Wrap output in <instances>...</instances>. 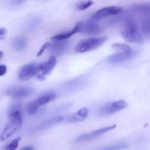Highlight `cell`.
I'll return each instance as SVG.
<instances>
[{
    "mask_svg": "<svg viewBox=\"0 0 150 150\" xmlns=\"http://www.w3.org/2000/svg\"><path fill=\"white\" fill-rule=\"evenodd\" d=\"M71 42L67 40H54V42L50 44L49 51L55 55H62L68 50L70 47Z\"/></svg>",
    "mask_w": 150,
    "mask_h": 150,
    "instance_id": "obj_10",
    "label": "cell"
},
{
    "mask_svg": "<svg viewBox=\"0 0 150 150\" xmlns=\"http://www.w3.org/2000/svg\"><path fill=\"white\" fill-rule=\"evenodd\" d=\"M79 32V26L78 25L76 24V26L73 28V30H71L70 32H64V33H61L59 34V35H55V36L52 37L51 38V40H67L68 38H70V37L73 36V35L75 34L78 33Z\"/></svg>",
    "mask_w": 150,
    "mask_h": 150,
    "instance_id": "obj_18",
    "label": "cell"
},
{
    "mask_svg": "<svg viewBox=\"0 0 150 150\" xmlns=\"http://www.w3.org/2000/svg\"><path fill=\"white\" fill-rule=\"evenodd\" d=\"M38 65L35 63H30L23 66L18 72V79L21 81H28L37 76Z\"/></svg>",
    "mask_w": 150,
    "mask_h": 150,
    "instance_id": "obj_8",
    "label": "cell"
},
{
    "mask_svg": "<svg viewBox=\"0 0 150 150\" xmlns=\"http://www.w3.org/2000/svg\"><path fill=\"white\" fill-rule=\"evenodd\" d=\"M40 18H34L31 19L30 21L28 23V26H27V29H29V30H32V29H35L38 25L40 23Z\"/></svg>",
    "mask_w": 150,
    "mask_h": 150,
    "instance_id": "obj_23",
    "label": "cell"
},
{
    "mask_svg": "<svg viewBox=\"0 0 150 150\" xmlns=\"http://www.w3.org/2000/svg\"><path fill=\"white\" fill-rule=\"evenodd\" d=\"M56 97H57V95L54 92H48L40 95L36 100H35V102L39 107L43 106L48 103L54 100Z\"/></svg>",
    "mask_w": 150,
    "mask_h": 150,
    "instance_id": "obj_14",
    "label": "cell"
},
{
    "mask_svg": "<svg viewBox=\"0 0 150 150\" xmlns=\"http://www.w3.org/2000/svg\"><path fill=\"white\" fill-rule=\"evenodd\" d=\"M94 4L92 0H88V1H82L76 4V8L79 10H85L86 9L89 8L90 6H92Z\"/></svg>",
    "mask_w": 150,
    "mask_h": 150,
    "instance_id": "obj_21",
    "label": "cell"
},
{
    "mask_svg": "<svg viewBox=\"0 0 150 150\" xmlns=\"http://www.w3.org/2000/svg\"><path fill=\"white\" fill-rule=\"evenodd\" d=\"M2 56H3V52H2V51H0V59H1Z\"/></svg>",
    "mask_w": 150,
    "mask_h": 150,
    "instance_id": "obj_30",
    "label": "cell"
},
{
    "mask_svg": "<svg viewBox=\"0 0 150 150\" xmlns=\"http://www.w3.org/2000/svg\"><path fill=\"white\" fill-rule=\"evenodd\" d=\"M49 46H50V43H49V42H46V43L44 44V45H42V47H41L40 49L39 50V51H38V54H37V57H40V56L42 55V54H43L44 51H45V50L47 49V48H49Z\"/></svg>",
    "mask_w": 150,
    "mask_h": 150,
    "instance_id": "obj_25",
    "label": "cell"
},
{
    "mask_svg": "<svg viewBox=\"0 0 150 150\" xmlns=\"http://www.w3.org/2000/svg\"><path fill=\"white\" fill-rule=\"evenodd\" d=\"M62 120H63L62 117H54V118L51 119V120H48V121L44 122L43 123H42L40 125L38 126V127H37V128H35V130H34L37 131V130H45V129H47V128H49V127H51V126L60 122Z\"/></svg>",
    "mask_w": 150,
    "mask_h": 150,
    "instance_id": "obj_17",
    "label": "cell"
},
{
    "mask_svg": "<svg viewBox=\"0 0 150 150\" xmlns=\"http://www.w3.org/2000/svg\"><path fill=\"white\" fill-rule=\"evenodd\" d=\"M133 9L135 11L142 13V16H150V4H137L133 6Z\"/></svg>",
    "mask_w": 150,
    "mask_h": 150,
    "instance_id": "obj_19",
    "label": "cell"
},
{
    "mask_svg": "<svg viewBox=\"0 0 150 150\" xmlns=\"http://www.w3.org/2000/svg\"><path fill=\"white\" fill-rule=\"evenodd\" d=\"M128 104L124 100H119L108 103L103 106L100 109L101 114H112L127 108Z\"/></svg>",
    "mask_w": 150,
    "mask_h": 150,
    "instance_id": "obj_9",
    "label": "cell"
},
{
    "mask_svg": "<svg viewBox=\"0 0 150 150\" xmlns=\"http://www.w3.org/2000/svg\"><path fill=\"white\" fill-rule=\"evenodd\" d=\"M88 114H89V109L88 108H81L77 112L70 115V117H68V119H67V121L70 122H82L86 120L88 116Z\"/></svg>",
    "mask_w": 150,
    "mask_h": 150,
    "instance_id": "obj_13",
    "label": "cell"
},
{
    "mask_svg": "<svg viewBox=\"0 0 150 150\" xmlns=\"http://www.w3.org/2000/svg\"><path fill=\"white\" fill-rule=\"evenodd\" d=\"M34 90L30 87H12L7 91L8 96L13 99H20V98L28 97L32 95Z\"/></svg>",
    "mask_w": 150,
    "mask_h": 150,
    "instance_id": "obj_12",
    "label": "cell"
},
{
    "mask_svg": "<svg viewBox=\"0 0 150 150\" xmlns=\"http://www.w3.org/2000/svg\"><path fill=\"white\" fill-rule=\"evenodd\" d=\"M57 62V59L55 57H51L46 62H42L39 64L38 67V73H37V79L39 80H43L45 76H48Z\"/></svg>",
    "mask_w": 150,
    "mask_h": 150,
    "instance_id": "obj_6",
    "label": "cell"
},
{
    "mask_svg": "<svg viewBox=\"0 0 150 150\" xmlns=\"http://www.w3.org/2000/svg\"><path fill=\"white\" fill-rule=\"evenodd\" d=\"M113 48H117L119 52L117 54L111 56L108 58L107 61L110 63H117L124 62L133 59L136 55V51L132 49L126 44L116 43L112 45Z\"/></svg>",
    "mask_w": 150,
    "mask_h": 150,
    "instance_id": "obj_3",
    "label": "cell"
},
{
    "mask_svg": "<svg viewBox=\"0 0 150 150\" xmlns=\"http://www.w3.org/2000/svg\"><path fill=\"white\" fill-rule=\"evenodd\" d=\"M7 29H4V28H0V40L5 39L6 37H7Z\"/></svg>",
    "mask_w": 150,
    "mask_h": 150,
    "instance_id": "obj_26",
    "label": "cell"
},
{
    "mask_svg": "<svg viewBox=\"0 0 150 150\" xmlns=\"http://www.w3.org/2000/svg\"><path fill=\"white\" fill-rule=\"evenodd\" d=\"M77 25L79 26V32L84 35H97L102 32L101 26L93 19L87 21L79 22Z\"/></svg>",
    "mask_w": 150,
    "mask_h": 150,
    "instance_id": "obj_5",
    "label": "cell"
},
{
    "mask_svg": "<svg viewBox=\"0 0 150 150\" xmlns=\"http://www.w3.org/2000/svg\"><path fill=\"white\" fill-rule=\"evenodd\" d=\"M21 150H35V147L33 146H26Z\"/></svg>",
    "mask_w": 150,
    "mask_h": 150,
    "instance_id": "obj_29",
    "label": "cell"
},
{
    "mask_svg": "<svg viewBox=\"0 0 150 150\" xmlns=\"http://www.w3.org/2000/svg\"><path fill=\"white\" fill-rule=\"evenodd\" d=\"M39 108L40 107L35 103V101H32V102H31L30 103H29L26 105V109L28 114H30V115H33V114H35L38 112Z\"/></svg>",
    "mask_w": 150,
    "mask_h": 150,
    "instance_id": "obj_20",
    "label": "cell"
},
{
    "mask_svg": "<svg viewBox=\"0 0 150 150\" xmlns=\"http://www.w3.org/2000/svg\"><path fill=\"white\" fill-rule=\"evenodd\" d=\"M127 147V145L126 144H117V145H112V146H107V147L102 148L98 150H122L126 149Z\"/></svg>",
    "mask_w": 150,
    "mask_h": 150,
    "instance_id": "obj_24",
    "label": "cell"
},
{
    "mask_svg": "<svg viewBox=\"0 0 150 150\" xmlns=\"http://www.w3.org/2000/svg\"><path fill=\"white\" fill-rule=\"evenodd\" d=\"M28 41L27 40L23 37H18V38H16L13 42V46L14 49L16 51H23L27 46Z\"/></svg>",
    "mask_w": 150,
    "mask_h": 150,
    "instance_id": "obj_16",
    "label": "cell"
},
{
    "mask_svg": "<svg viewBox=\"0 0 150 150\" xmlns=\"http://www.w3.org/2000/svg\"><path fill=\"white\" fill-rule=\"evenodd\" d=\"M9 118H10V122L6 126L0 136V139L2 142L7 140V139L11 137L14 133L18 131L22 125V117L21 114V110L10 111Z\"/></svg>",
    "mask_w": 150,
    "mask_h": 150,
    "instance_id": "obj_2",
    "label": "cell"
},
{
    "mask_svg": "<svg viewBox=\"0 0 150 150\" xmlns=\"http://www.w3.org/2000/svg\"><path fill=\"white\" fill-rule=\"evenodd\" d=\"M123 9L120 7H116V6H112V7H107L105 8L100 9V10L97 11L95 14L92 16V19L95 21L101 20L105 18L109 17L112 16H118L120 13H122Z\"/></svg>",
    "mask_w": 150,
    "mask_h": 150,
    "instance_id": "obj_7",
    "label": "cell"
},
{
    "mask_svg": "<svg viewBox=\"0 0 150 150\" xmlns=\"http://www.w3.org/2000/svg\"><path fill=\"white\" fill-rule=\"evenodd\" d=\"M140 27L142 33L150 39V16H143L141 19Z\"/></svg>",
    "mask_w": 150,
    "mask_h": 150,
    "instance_id": "obj_15",
    "label": "cell"
},
{
    "mask_svg": "<svg viewBox=\"0 0 150 150\" xmlns=\"http://www.w3.org/2000/svg\"><path fill=\"white\" fill-rule=\"evenodd\" d=\"M26 0H10V1L12 5H18V4H21V3H23Z\"/></svg>",
    "mask_w": 150,
    "mask_h": 150,
    "instance_id": "obj_28",
    "label": "cell"
},
{
    "mask_svg": "<svg viewBox=\"0 0 150 150\" xmlns=\"http://www.w3.org/2000/svg\"><path fill=\"white\" fill-rule=\"evenodd\" d=\"M105 40H106L105 38H89V39L82 40L79 41V43L76 45L75 50L78 53H85L93 51L101 46L105 42Z\"/></svg>",
    "mask_w": 150,
    "mask_h": 150,
    "instance_id": "obj_4",
    "label": "cell"
},
{
    "mask_svg": "<svg viewBox=\"0 0 150 150\" xmlns=\"http://www.w3.org/2000/svg\"><path fill=\"white\" fill-rule=\"evenodd\" d=\"M7 73V67L4 64H1L0 65V77L5 75Z\"/></svg>",
    "mask_w": 150,
    "mask_h": 150,
    "instance_id": "obj_27",
    "label": "cell"
},
{
    "mask_svg": "<svg viewBox=\"0 0 150 150\" xmlns=\"http://www.w3.org/2000/svg\"><path fill=\"white\" fill-rule=\"evenodd\" d=\"M21 137L16 138V139L12 141L5 148H4V150H16L17 149L18 146L19 142L21 141Z\"/></svg>",
    "mask_w": 150,
    "mask_h": 150,
    "instance_id": "obj_22",
    "label": "cell"
},
{
    "mask_svg": "<svg viewBox=\"0 0 150 150\" xmlns=\"http://www.w3.org/2000/svg\"><path fill=\"white\" fill-rule=\"evenodd\" d=\"M121 34L127 42L142 44L144 41L143 35L139 31V26L133 18L127 17L125 18Z\"/></svg>",
    "mask_w": 150,
    "mask_h": 150,
    "instance_id": "obj_1",
    "label": "cell"
},
{
    "mask_svg": "<svg viewBox=\"0 0 150 150\" xmlns=\"http://www.w3.org/2000/svg\"><path fill=\"white\" fill-rule=\"evenodd\" d=\"M115 127H116V125H114L109 126V127H103V128L95 130V131L90 132V133H84V134H82L81 135V136H79V137L76 139V141L78 142H86V141L92 140V139H95V138L98 137V136H101V135L104 134V133H107V132L110 131V130H114Z\"/></svg>",
    "mask_w": 150,
    "mask_h": 150,
    "instance_id": "obj_11",
    "label": "cell"
}]
</instances>
